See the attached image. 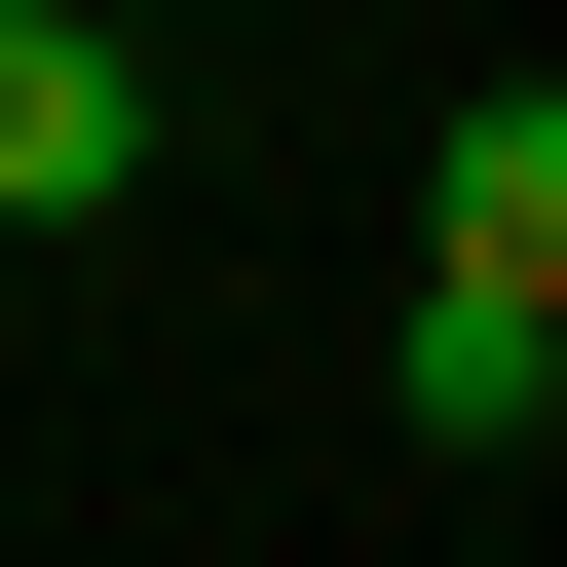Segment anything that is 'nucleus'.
Segmentation results:
<instances>
[{
  "label": "nucleus",
  "instance_id": "f03ea898",
  "mask_svg": "<svg viewBox=\"0 0 567 567\" xmlns=\"http://www.w3.org/2000/svg\"><path fill=\"white\" fill-rule=\"evenodd\" d=\"M416 265H492V303H567V76H492V114L416 152Z\"/></svg>",
  "mask_w": 567,
  "mask_h": 567
},
{
  "label": "nucleus",
  "instance_id": "f257e3e1",
  "mask_svg": "<svg viewBox=\"0 0 567 567\" xmlns=\"http://www.w3.org/2000/svg\"><path fill=\"white\" fill-rule=\"evenodd\" d=\"M152 76H114V0H0V227H114Z\"/></svg>",
  "mask_w": 567,
  "mask_h": 567
},
{
  "label": "nucleus",
  "instance_id": "7ed1b4c3",
  "mask_svg": "<svg viewBox=\"0 0 567 567\" xmlns=\"http://www.w3.org/2000/svg\"><path fill=\"white\" fill-rule=\"evenodd\" d=\"M567 416V303H492V265H416V454H529Z\"/></svg>",
  "mask_w": 567,
  "mask_h": 567
}]
</instances>
